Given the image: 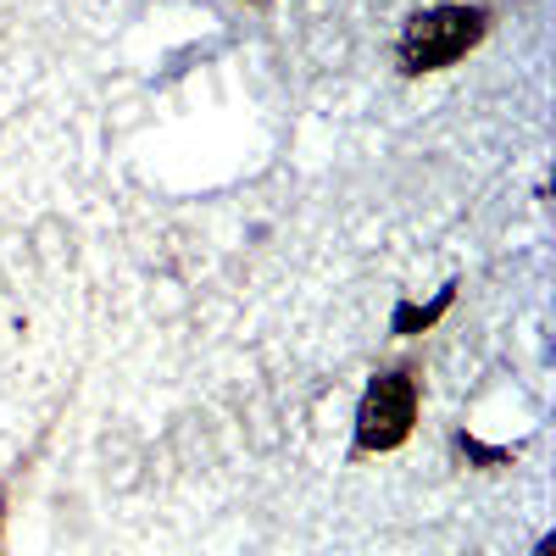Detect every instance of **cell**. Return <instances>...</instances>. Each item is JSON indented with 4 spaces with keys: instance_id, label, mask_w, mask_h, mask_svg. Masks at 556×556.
Returning <instances> with one entry per match:
<instances>
[{
    "instance_id": "obj_1",
    "label": "cell",
    "mask_w": 556,
    "mask_h": 556,
    "mask_svg": "<svg viewBox=\"0 0 556 556\" xmlns=\"http://www.w3.org/2000/svg\"><path fill=\"white\" fill-rule=\"evenodd\" d=\"M490 17L479 7H434L417 12L401 34V73H434L451 67L456 56H468L473 45L484 39Z\"/></svg>"
},
{
    "instance_id": "obj_2",
    "label": "cell",
    "mask_w": 556,
    "mask_h": 556,
    "mask_svg": "<svg viewBox=\"0 0 556 556\" xmlns=\"http://www.w3.org/2000/svg\"><path fill=\"white\" fill-rule=\"evenodd\" d=\"M417 424V379L412 374H384L367 384L362 412H356V451L374 456V451H395Z\"/></svg>"
},
{
    "instance_id": "obj_3",
    "label": "cell",
    "mask_w": 556,
    "mask_h": 556,
    "mask_svg": "<svg viewBox=\"0 0 556 556\" xmlns=\"http://www.w3.org/2000/svg\"><path fill=\"white\" fill-rule=\"evenodd\" d=\"M445 306H451V290H440V295H434V301H429L424 312H417V306H401V312H395V329H401V334H417V329H429V323H434V317H440Z\"/></svg>"
},
{
    "instance_id": "obj_4",
    "label": "cell",
    "mask_w": 556,
    "mask_h": 556,
    "mask_svg": "<svg viewBox=\"0 0 556 556\" xmlns=\"http://www.w3.org/2000/svg\"><path fill=\"white\" fill-rule=\"evenodd\" d=\"M262 7H267V0H262Z\"/></svg>"
}]
</instances>
